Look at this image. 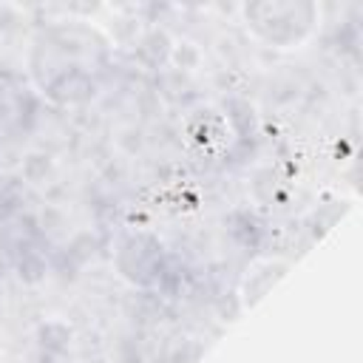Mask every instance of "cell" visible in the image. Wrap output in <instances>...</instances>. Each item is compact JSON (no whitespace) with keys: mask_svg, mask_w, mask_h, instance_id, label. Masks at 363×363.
<instances>
[{"mask_svg":"<svg viewBox=\"0 0 363 363\" xmlns=\"http://www.w3.org/2000/svg\"><path fill=\"white\" fill-rule=\"evenodd\" d=\"M71 337H74L71 323H65V320H60V318H48V320H43V323L37 326V343H40L45 352H54V354L65 352V349L71 346Z\"/></svg>","mask_w":363,"mask_h":363,"instance_id":"obj_5","label":"cell"},{"mask_svg":"<svg viewBox=\"0 0 363 363\" xmlns=\"http://www.w3.org/2000/svg\"><path fill=\"white\" fill-rule=\"evenodd\" d=\"M85 363H111V360H105V357H94V360H85Z\"/></svg>","mask_w":363,"mask_h":363,"instance_id":"obj_8","label":"cell"},{"mask_svg":"<svg viewBox=\"0 0 363 363\" xmlns=\"http://www.w3.org/2000/svg\"><path fill=\"white\" fill-rule=\"evenodd\" d=\"M201 133H207L204 142H201V150H204V153L221 150V147L230 142V119H227V113H218V111H213V108H199V111H193V113L187 116V122H184V136H187V142L193 145L196 139H201Z\"/></svg>","mask_w":363,"mask_h":363,"instance_id":"obj_4","label":"cell"},{"mask_svg":"<svg viewBox=\"0 0 363 363\" xmlns=\"http://www.w3.org/2000/svg\"><path fill=\"white\" fill-rule=\"evenodd\" d=\"M201 48L193 43V40H184V37H176L173 45H170V60L179 71H196L201 65Z\"/></svg>","mask_w":363,"mask_h":363,"instance_id":"obj_7","label":"cell"},{"mask_svg":"<svg viewBox=\"0 0 363 363\" xmlns=\"http://www.w3.org/2000/svg\"><path fill=\"white\" fill-rule=\"evenodd\" d=\"M116 269L133 286H150L162 269V244L150 233H130L116 247Z\"/></svg>","mask_w":363,"mask_h":363,"instance_id":"obj_2","label":"cell"},{"mask_svg":"<svg viewBox=\"0 0 363 363\" xmlns=\"http://www.w3.org/2000/svg\"><path fill=\"white\" fill-rule=\"evenodd\" d=\"M0 354H3V335H0Z\"/></svg>","mask_w":363,"mask_h":363,"instance_id":"obj_9","label":"cell"},{"mask_svg":"<svg viewBox=\"0 0 363 363\" xmlns=\"http://www.w3.org/2000/svg\"><path fill=\"white\" fill-rule=\"evenodd\" d=\"M289 267H292V261L284 258V255H261V258H255L244 269V275L238 281V292H235L238 309L241 312L255 309L272 292V286L289 272Z\"/></svg>","mask_w":363,"mask_h":363,"instance_id":"obj_3","label":"cell"},{"mask_svg":"<svg viewBox=\"0 0 363 363\" xmlns=\"http://www.w3.org/2000/svg\"><path fill=\"white\" fill-rule=\"evenodd\" d=\"M238 14L247 34L275 51L303 48L320 26V9L315 3H244Z\"/></svg>","mask_w":363,"mask_h":363,"instance_id":"obj_1","label":"cell"},{"mask_svg":"<svg viewBox=\"0 0 363 363\" xmlns=\"http://www.w3.org/2000/svg\"><path fill=\"white\" fill-rule=\"evenodd\" d=\"M20 173L31 187H43V184H48L54 179L57 162L43 150H31V153H26V159L20 164Z\"/></svg>","mask_w":363,"mask_h":363,"instance_id":"obj_6","label":"cell"}]
</instances>
